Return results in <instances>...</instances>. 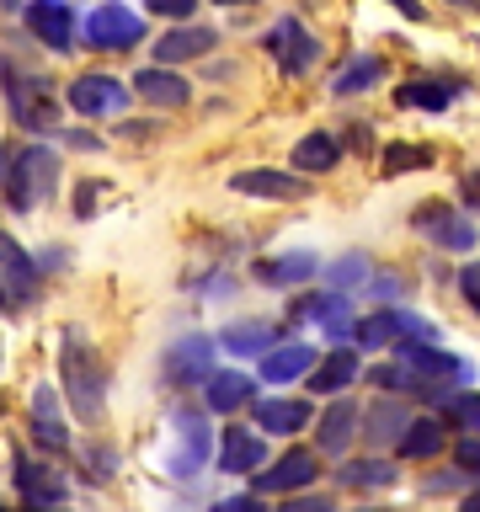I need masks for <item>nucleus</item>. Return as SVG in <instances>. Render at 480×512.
I'll return each instance as SVG.
<instances>
[{"label":"nucleus","instance_id":"nucleus-39","mask_svg":"<svg viewBox=\"0 0 480 512\" xmlns=\"http://www.w3.org/2000/svg\"><path fill=\"white\" fill-rule=\"evenodd\" d=\"M96 198H102V182H80V192H75V219H91V214H96Z\"/></svg>","mask_w":480,"mask_h":512},{"label":"nucleus","instance_id":"nucleus-35","mask_svg":"<svg viewBox=\"0 0 480 512\" xmlns=\"http://www.w3.org/2000/svg\"><path fill=\"white\" fill-rule=\"evenodd\" d=\"M427 150L422 144H390V150H384V176H400V171H422L427 166Z\"/></svg>","mask_w":480,"mask_h":512},{"label":"nucleus","instance_id":"nucleus-5","mask_svg":"<svg viewBox=\"0 0 480 512\" xmlns=\"http://www.w3.org/2000/svg\"><path fill=\"white\" fill-rule=\"evenodd\" d=\"M320 480V454L315 448H288L272 464L256 470V496H294V491H310Z\"/></svg>","mask_w":480,"mask_h":512},{"label":"nucleus","instance_id":"nucleus-17","mask_svg":"<svg viewBox=\"0 0 480 512\" xmlns=\"http://www.w3.org/2000/svg\"><path fill=\"white\" fill-rule=\"evenodd\" d=\"M256 416V432H267V438H294V432L310 427V400H288V395H267L251 406Z\"/></svg>","mask_w":480,"mask_h":512},{"label":"nucleus","instance_id":"nucleus-18","mask_svg":"<svg viewBox=\"0 0 480 512\" xmlns=\"http://www.w3.org/2000/svg\"><path fill=\"white\" fill-rule=\"evenodd\" d=\"M230 192H240V198L288 203V198H304V192H310V182H299V176H288V171H262V166H251V171H235V176H230Z\"/></svg>","mask_w":480,"mask_h":512},{"label":"nucleus","instance_id":"nucleus-27","mask_svg":"<svg viewBox=\"0 0 480 512\" xmlns=\"http://www.w3.org/2000/svg\"><path fill=\"white\" fill-rule=\"evenodd\" d=\"M214 342L224 347V352H235V358H262V352H272L278 347V331L267 326V320H230Z\"/></svg>","mask_w":480,"mask_h":512},{"label":"nucleus","instance_id":"nucleus-31","mask_svg":"<svg viewBox=\"0 0 480 512\" xmlns=\"http://www.w3.org/2000/svg\"><path fill=\"white\" fill-rule=\"evenodd\" d=\"M336 160H342V144H336V134H304L294 144V166L299 171H331Z\"/></svg>","mask_w":480,"mask_h":512},{"label":"nucleus","instance_id":"nucleus-6","mask_svg":"<svg viewBox=\"0 0 480 512\" xmlns=\"http://www.w3.org/2000/svg\"><path fill=\"white\" fill-rule=\"evenodd\" d=\"M411 224H416V235H427L432 246H443V251H470L475 246V224L464 219L454 203H443V198L416 203L411 208Z\"/></svg>","mask_w":480,"mask_h":512},{"label":"nucleus","instance_id":"nucleus-38","mask_svg":"<svg viewBox=\"0 0 480 512\" xmlns=\"http://www.w3.org/2000/svg\"><path fill=\"white\" fill-rule=\"evenodd\" d=\"M155 16H166V22H187L192 11H198V0H144Z\"/></svg>","mask_w":480,"mask_h":512},{"label":"nucleus","instance_id":"nucleus-7","mask_svg":"<svg viewBox=\"0 0 480 512\" xmlns=\"http://www.w3.org/2000/svg\"><path fill=\"white\" fill-rule=\"evenodd\" d=\"M64 102H70L80 118H123V107H128V86L118 75H75L70 80V91H64Z\"/></svg>","mask_w":480,"mask_h":512},{"label":"nucleus","instance_id":"nucleus-37","mask_svg":"<svg viewBox=\"0 0 480 512\" xmlns=\"http://www.w3.org/2000/svg\"><path fill=\"white\" fill-rule=\"evenodd\" d=\"M278 512H336V507H331L326 491H294V496H283Z\"/></svg>","mask_w":480,"mask_h":512},{"label":"nucleus","instance_id":"nucleus-41","mask_svg":"<svg viewBox=\"0 0 480 512\" xmlns=\"http://www.w3.org/2000/svg\"><path fill=\"white\" fill-rule=\"evenodd\" d=\"M214 512H267V502H262L256 491H251V496H224Z\"/></svg>","mask_w":480,"mask_h":512},{"label":"nucleus","instance_id":"nucleus-12","mask_svg":"<svg viewBox=\"0 0 480 512\" xmlns=\"http://www.w3.org/2000/svg\"><path fill=\"white\" fill-rule=\"evenodd\" d=\"M27 427H32V443L43 448V454H70V427H64V411H59V395L38 384L32 390V406H27Z\"/></svg>","mask_w":480,"mask_h":512},{"label":"nucleus","instance_id":"nucleus-47","mask_svg":"<svg viewBox=\"0 0 480 512\" xmlns=\"http://www.w3.org/2000/svg\"><path fill=\"white\" fill-rule=\"evenodd\" d=\"M448 6H459V11H480V0H448Z\"/></svg>","mask_w":480,"mask_h":512},{"label":"nucleus","instance_id":"nucleus-10","mask_svg":"<svg viewBox=\"0 0 480 512\" xmlns=\"http://www.w3.org/2000/svg\"><path fill=\"white\" fill-rule=\"evenodd\" d=\"M86 38L96 48H134L144 38V22L134 6H123V0H107V6H96L86 16Z\"/></svg>","mask_w":480,"mask_h":512},{"label":"nucleus","instance_id":"nucleus-48","mask_svg":"<svg viewBox=\"0 0 480 512\" xmlns=\"http://www.w3.org/2000/svg\"><path fill=\"white\" fill-rule=\"evenodd\" d=\"M0 182H6V150H0Z\"/></svg>","mask_w":480,"mask_h":512},{"label":"nucleus","instance_id":"nucleus-9","mask_svg":"<svg viewBox=\"0 0 480 512\" xmlns=\"http://www.w3.org/2000/svg\"><path fill=\"white\" fill-rule=\"evenodd\" d=\"M38 262H32V251L16 246V235L0 230V294H6L11 310H22V304L38 299Z\"/></svg>","mask_w":480,"mask_h":512},{"label":"nucleus","instance_id":"nucleus-15","mask_svg":"<svg viewBox=\"0 0 480 512\" xmlns=\"http://www.w3.org/2000/svg\"><path fill=\"white\" fill-rule=\"evenodd\" d=\"M22 16H27L32 38L43 48H54V54H70L75 48V11L64 6V0H32Z\"/></svg>","mask_w":480,"mask_h":512},{"label":"nucleus","instance_id":"nucleus-30","mask_svg":"<svg viewBox=\"0 0 480 512\" xmlns=\"http://www.w3.org/2000/svg\"><path fill=\"white\" fill-rule=\"evenodd\" d=\"M336 480L342 486H352V491H368V486H395V464L390 459H379V454H368V459H347L342 470H336Z\"/></svg>","mask_w":480,"mask_h":512},{"label":"nucleus","instance_id":"nucleus-24","mask_svg":"<svg viewBox=\"0 0 480 512\" xmlns=\"http://www.w3.org/2000/svg\"><path fill=\"white\" fill-rule=\"evenodd\" d=\"M304 379H310V395H342L347 384L358 379V352H352V347H331L326 358H315V368Z\"/></svg>","mask_w":480,"mask_h":512},{"label":"nucleus","instance_id":"nucleus-26","mask_svg":"<svg viewBox=\"0 0 480 512\" xmlns=\"http://www.w3.org/2000/svg\"><path fill=\"white\" fill-rule=\"evenodd\" d=\"M134 91H139L150 107H182L187 96H192V86L171 70V64H150V70H139V75H134Z\"/></svg>","mask_w":480,"mask_h":512},{"label":"nucleus","instance_id":"nucleus-25","mask_svg":"<svg viewBox=\"0 0 480 512\" xmlns=\"http://www.w3.org/2000/svg\"><path fill=\"white\" fill-rule=\"evenodd\" d=\"M315 358H320V352L310 342H283V347L262 352V379L267 384H294V379H304L315 368Z\"/></svg>","mask_w":480,"mask_h":512},{"label":"nucleus","instance_id":"nucleus-1","mask_svg":"<svg viewBox=\"0 0 480 512\" xmlns=\"http://www.w3.org/2000/svg\"><path fill=\"white\" fill-rule=\"evenodd\" d=\"M59 384H64V406L75 411V422L96 427L107 416V363L75 331L64 336V352H59Z\"/></svg>","mask_w":480,"mask_h":512},{"label":"nucleus","instance_id":"nucleus-29","mask_svg":"<svg viewBox=\"0 0 480 512\" xmlns=\"http://www.w3.org/2000/svg\"><path fill=\"white\" fill-rule=\"evenodd\" d=\"M320 272V262L310 251H288V256H262L256 262V278L272 283V288H294V283H310Z\"/></svg>","mask_w":480,"mask_h":512},{"label":"nucleus","instance_id":"nucleus-20","mask_svg":"<svg viewBox=\"0 0 480 512\" xmlns=\"http://www.w3.org/2000/svg\"><path fill=\"white\" fill-rule=\"evenodd\" d=\"M267 464V438L262 432H246V427H230L219 443V470L224 475H256Z\"/></svg>","mask_w":480,"mask_h":512},{"label":"nucleus","instance_id":"nucleus-23","mask_svg":"<svg viewBox=\"0 0 480 512\" xmlns=\"http://www.w3.org/2000/svg\"><path fill=\"white\" fill-rule=\"evenodd\" d=\"M251 395H256V384H251V374H240V368H214V374H208V384H203V406L219 411V416L240 411Z\"/></svg>","mask_w":480,"mask_h":512},{"label":"nucleus","instance_id":"nucleus-32","mask_svg":"<svg viewBox=\"0 0 480 512\" xmlns=\"http://www.w3.org/2000/svg\"><path fill=\"white\" fill-rule=\"evenodd\" d=\"M400 107H422V112H443L448 102H454V86H443V80H406V86L395 91Z\"/></svg>","mask_w":480,"mask_h":512},{"label":"nucleus","instance_id":"nucleus-22","mask_svg":"<svg viewBox=\"0 0 480 512\" xmlns=\"http://www.w3.org/2000/svg\"><path fill=\"white\" fill-rule=\"evenodd\" d=\"M214 27H171V32H160V43H155V64H187V59H203V54H214Z\"/></svg>","mask_w":480,"mask_h":512},{"label":"nucleus","instance_id":"nucleus-43","mask_svg":"<svg viewBox=\"0 0 480 512\" xmlns=\"http://www.w3.org/2000/svg\"><path fill=\"white\" fill-rule=\"evenodd\" d=\"M91 480H107L112 475V464H118V454H107V448H91Z\"/></svg>","mask_w":480,"mask_h":512},{"label":"nucleus","instance_id":"nucleus-21","mask_svg":"<svg viewBox=\"0 0 480 512\" xmlns=\"http://www.w3.org/2000/svg\"><path fill=\"white\" fill-rule=\"evenodd\" d=\"M443 448H448V427L438 422V416H411L406 432L395 438V454H400V459H411V464L438 459Z\"/></svg>","mask_w":480,"mask_h":512},{"label":"nucleus","instance_id":"nucleus-49","mask_svg":"<svg viewBox=\"0 0 480 512\" xmlns=\"http://www.w3.org/2000/svg\"><path fill=\"white\" fill-rule=\"evenodd\" d=\"M219 6H246V0H219Z\"/></svg>","mask_w":480,"mask_h":512},{"label":"nucleus","instance_id":"nucleus-33","mask_svg":"<svg viewBox=\"0 0 480 512\" xmlns=\"http://www.w3.org/2000/svg\"><path fill=\"white\" fill-rule=\"evenodd\" d=\"M443 411H448V422H454L459 432H480V395L475 390H448Z\"/></svg>","mask_w":480,"mask_h":512},{"label":"nucleus","instance_id":"nucleus-42","mask_svg":"<svg viewBox=\"0 0 480 512\" xmlns=\"http://www.w3.org/2000/svg\"><path fill=\"white\" fill-rule=\"evenodd\" d=\"M363 272H368V267H363V256H347V262H336V267H331V278L347 288V283H358Z\"/></svg>","mask_w":480,"mask_h":512},{"label":"nucleus","instance_id":"nucleus-50","mask_svg":"<svg viewBox=\"0 0 480 512\" xmlns=\"http://www.w3.org/2000/svg\"><path fill=\"white\" fill-rule=\"evenodd\" d=\"M6 310H11V304H6V294H0V315H6Z\"/></svg>","mask_w":480,"mask_h":512},{"label":"nucleus","instance_id":"nucleus-8","mask_svg":"<svg viewBox=\"0 0 480 512\" xmlns=\"http://www.w3.org/2000/svg\"><path fill=\"white\" fill-rule=\"evenodd\" d=\"M171 427H176L171 475H176V480H187V475H198L203 464H208V448H214V427H208V416H203V411H192V406L176 411V416H171Z\"/></svg>","mask_w":480,"mask_h":512},{"label":"nucleus","instance_id":"nucleus-14","mask_svg":"<svg viewBox=\"0 0 480 512\" xmlns=\"http://www.w3.org/2000/svg\"><path fill=\"white\" fill-rule=\"evenodd\" d=\"M267 54L278 59V70H288V75H304L315 64V54H320V43L304 32V22L299 16H283L278 27L267 32Z\"/></svg>","mask_w":480,"mask_h":512},{"label":"nucleus","instance_id":"nucleus-34","mask_svg":"<svg viewBox=\"0 0 480 512\" xmlns=\"http://www.w3.org/2000/svg\"><path fill=\"white\" fill-rule=\"evenodd\" d=\"M374 80H379V59H374V54H368V59H352V64H347V70H342V75H336V80H331V86H336V96H352V91H363V86H374Z\"/></svg>","mask_w":480,"mask_h":512},{"label":"nucleus","instance_id":"nucleus-13","mask_svg":"<svg viewBox=\"0 0 480 512\" xmlns=\"http://www.w3.org/2000/svg\"><path fill=\"white\" fill-rule=\"evenodd\" d=\"M358 422H363L358 400L336 395L331 406L320 411V422H315V448H320V454H331V459H342L347 448L358 443Z\"/></svg>","mask_w":480,"mask_h":512},{"label":"nucleus","instance_id":"nucleus-28","mask_svg":"<svg viewBox=\"0 0 480 512\" xmlns=\"http://www.w3.org/2000/svg\"><path fill=\"white\" fill-rule=\"evenodd\" d=\"M347 310H352L347 294H315V299H299L294 315H299V320H315L326 336H336V342H342V336H352V326H358Z\"/></svg>","mask_w":480,"mask_h":512},{"label":"nucleus","instance_id":"nucleus-19","mask_svg":"<svg viewBox=\"0 0 480 512\" xmlns=\"http://www.w3.org/2000/svg\"><path fill=\"white\" fill-rule=\"evenodd\" d=\"M406 422H411V406H406V400H395V395H379L374 406L363 411L358 432H363V443H368V448H384V443H395L400 432H406Z\"/></svg>","mask_w":480,"mask_h":512},{"label":"nucleus","instance_id":"nucleus-45","mask_svg":"<svg viewBox=\"0 0 480 512\" xmlns=\"http://www.w3.org/2000/svg\"><path fill=\"white\" fill-rule=\"evenodd\" d=\"M464 198H470V203H480V171H470V176H464Z\"/></svg>","mask_w":480,"mask_h":512},{"label":"nucleus","instance_id":"nucleus-11","mask_svg":"<svg viewBox=\"0 0 480 512\" xmlns=\"http://www.w3.org/2000/svg\"><path fill=\"white\" fill-rule=\"evenodd\" d=\"M400 363L411 368L416 379H427V384H454V379H470V363L459 358V352H443V347H432V342H400Z\"/></svg>","mask_w":480,"mask_h":512},{"label":"nucleus","instance_id":"nucleus-36","mask_svg":"<svg viewBox=\"0 0 480 512\" xmlns=\"http://www.w3.org/2000/svg\"><path fill=\"white\" fill-rule=\"evenodd\" d=\"M454 464L464 475H475L480 480V432H459V443H454Z\"/></svg>","mask_w":480,"mask_h":512},{"label":"nucleus","instance_id":"nucleus-4","mask_svg":"<svg viewBox=\"0 0 480 512\" xmlns=\"http://www.w3.org/2000/svg\"><path fill=\"white\" fill-rule=\"evenodd\" d=\"M214 336H182L166 358H160V379L171 390H203L208 374H214Z\"/></svg>","mask_w":480,"mask_h":512},{"label":"nucleus","instance_id":"nucleus-46","mask_svg":"<svg viewBox=\"0 0 480 512\" xmlns=\"http://www.w3.org/2000/svg\"><path fill=\"white\" fill-rule=\"evenodd\" d=\"M459 512H480V491H470V496H464V502H459Z\"/></svg>","mask_w":480,"mask_h":512},{"label":"nucleus","instance_id":"nucleus-3","mask_svg":"<svg viewBox=\"0 0 480 512\" xmlns=\"http://www.w3.org/2000/svg\"><path fill=\"white\" fill-rule=\"evenodd\" d=\"M11 486H16V496H22V507H48V512L70 507V486H64V475L48 459L27 454V448H16V454H11Z\"/></svg>","mask_w":480,"mask_h":512},{"label":"nucleus","instance_id":"nucleus-40","mask_svg":"<svg viewBox=\"0 0 480 512\" xmlns=\"http://www.w3.org/2000/svg\"><path fill=\"white\" fill-rule=\"evenodd\" d=\"M459 288H464V299H470V310H480V262L459 267Z\"/></svg>","mask_w":480,"mask_h":512},{"label":"nucleus","instance_id":"nucleus-44","mask_svg":"<svg viewBox=\"0 0 480 512\" xmlns=\"http://www.w3.org/2000/svg\"><path fill=\"white\" fill-rule=\"evenodd\" d=\"M390 6H395L400 16H411V22H422V16H427L422 6H416V0H390Z\"/></svg>","mask_w":480,"mask_h":512},{"label":"nucleus","instance_id":"nucleus-2","mask_svg":"<svg viewBox=\"0 0 480 512\" xmlns=\"http://www.w3.org/2000/svg\"><path fill=\"white\" fill-rule=\"evenodd\" d=\"M54 182H59V155L48 150L43 139H27L22 150L6 160V182H0V192H6V203L16 208V214H32V208L48 203Z\"/></svg>","mask_w":480,"mask_h":512},{"label":"nucleus","instance_id":"nucleus-16","mask_svg":"<svg viewBox=\"0 0 480 512\" xmlns=\"http://www.w3.org/2000/svg\"><path fill=\"white\" fill-rule=\"evenodd\" d=\"M400 336H427V326L416 315H406V310H374V315H363L358 326H352V342L368 347V352L395 347Z\"/></svg>","mask_w":480,"mask_h":512}]
</instances>
